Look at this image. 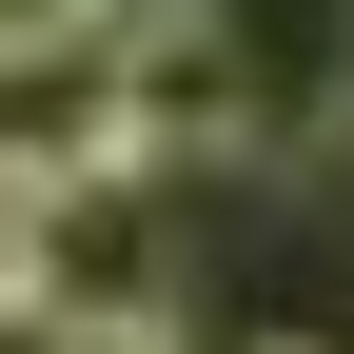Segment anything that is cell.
I'll return each mask as SVG.
<instances>
[{"label": "cell", "instance_id": "obj_1", "mask_svg": "<svg viewBox=\"0 0 354 354\" xmlns=\"http://www.w3.org/2000/svg\"><path fill=\"white\" fill-rule=\"evenodd\" d=\"M236 99V158H315L354 118V0H158Z\"/></svg>", "mask_w": 354, "mask_h": 354}, {"label": "cell", "instance_id": "obj_2", "mask_svg": "<svg viewBox=\"0 0 354 354\" xmlns=\"http://www.w3.org/2000/svg\"><path fill=\"white\" fill-rule=\"evenodd\" d=\"M59 315V138H0V335Z\"/></svg>", "mask_w": 354, "mask_h": 354}, {"label": "cell", "instance_id": "obj_3", "mask_svg": "<svg viewBox=\"0 0 354 354\" xmlns=\"http://www.w3.org/2000/svg\"><path fill=\"white\" fill-rule=\"evenodd\" d=\"M118 20H138V0H0V79H20V59H99Z\"/></svg>", "mask_w": 354, "mask_h": 354}, {"label": "cell", "instance_id": "obj_4", "mask_svg": "<svg viewBox=\"0 0 354 354\" xmlns=\"http://www.w3.org/2000/svg\"><path fill=\"white\" fill-rule=\"evenodd\" d=\"M59 354H177L158 315H59Z\"/></svg>", "mask_w": 354, "mask_h": 354}, {"label": "cell", "instance_id": "obj_5", "mask_svg": "<svg viewBox=\"0 0 354 354\" xmlns=\"http://www.w3.org/2000/svg\"><path fill=\"white\" fill-rule=\"evenodd\" d=\"M256 354H295V335H256Z\"/></svg>", "mask_w": 354, "mask_h": 354}]
</instances>
